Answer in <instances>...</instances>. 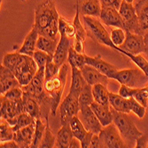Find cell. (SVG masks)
<instances>
[{
  "instance_id": "obj_1",
  "label": "cell",
  "mask_w": 148,
  "mask_h": 148,
  "mask_svg": "<svg viewBox=\"0 0 148 148\" xmlns=\"http://www.w3.org/2000/svg\"><path fill=\"white\" fill-rule=\"evenodd\" d=\"M60 15L55 5L51 0L39 4L35 10L34 28L40 36L56 39L59 33Z\"/></svg>"
},
{
  "instance_id": "obj_2",
  "label": "cell",
  "mask_w": 148,
  "mask_h": 148,
  "mask_svg": "<svg viewBox=\"0 0 148 148\" xmlns=\"http://www.w3.org/2000/svg\"><path fill=\"white\" fill-rule=\"evenodd\" d=\"M69 66L68 64H63L60 66L59 74L51 79L46 80L45 82V88L46 92L51 99V114L55 116L58 107L60 105L61 97L66 86V78H68Z\"/></svg>"
},
{
  "instance_id": "obj_3",
  "label": "cell",
  "mask_w": 148,
  "mask_h": 148,
  "mask_svg": "<svg viewBox=\"0 0 148 148\" xmlns=\"http://www.w3.org/2000/svg\"><path fill=\"white\" fill-rule=\"evenodd\" d=\"M111 111L113 114L114 123L116 125L117 129L119 130L121 136L123 137V140L125 141L127 146L129 147L131 145H136L137 140L144 135V133L141 132L134 123L133 120L129 115V114L118 112L114 109L111 106Z\"/></svg>"
},
{
  "instance_id": "obj_4",
  "label": "cell",
  "mask_w": 148,
  "mask_h": 148,
  "mask_svg": "<svg viewBox=\"0 0 148 148\" xmlns=\"http://www.w3.org/2000/svg\"><path fill=\"white\" fill-rule=\"evenodd\" d=\"M83 23L87 32V36H89L94 42L99 45L108 46L117 51L118 46L114 45L110 35L106 31L101 22L98 19H96V17L84 15L83 16Z\"/></svg>"
},
{
  "instance_id": "obj_5",
  "label": "cell",
  "mask_w": 148,
  "mask_h": 148,
  "mask_svg": "<svg viewBox=\"0 0 148 148\" xmlns=\"http://www.w3.org/2000/svg\"><path fill=\"white\" fill-rule=\"evenodd\" d=\"M37 70L38 66L33 57L21 53L20 60L12 69V73L18 79L20 85L24 86L31 82Z\"/></svg>"
},
{
  "instance_id": "obj_6",
  "label": "cell",
  "mask_w": 148,
  "mask_h": 148,
  "mask_svg": "<svg viewBox=\"0 0 148 148\" xmlns=\"http://www.w3.org/2000/svg\"><path fill=\"white\" fill-rule=\"evenodd\" d=\"M109 104L118 112L130 114V112L135 114L138 118H144L145 114V107L140 105L133 97L125 99L119 94L109 93Z\"/></svg>"
},
{
  "instance_id": "obj_7",
  "label": "cell",
  "mask_w": 148,
  "mask_h": 148,
  "mask_svg": "<svg viewBox=\"0 0 148 148\" xmlns=\"http://www.w3.org/2000/svg\"><path fill=\"white\" fill-rule=\"evenodd\" d=\"M119 12L123 17L125 31H130L132 33L144 36L145 31L140 28L135 6H133L132 4L123 0L122 5L119 9Z\"/></svg>"
},
{
  "instance_id": "obj_8",
  "label": "cell",
  "mask_w": 148,
  "mask_h": 148,
  "mask_svg": "<svg viewBox=\"0 0 148 148\" xmlns=\"http://www.w3.org/2000/svg\"><path fill=\"white\" fill-rule=\"evenodd\" d=\"M102 148H124L128 147L116 125L111 124L103 127L99 134Z\"/></svg>"
},
{
  "instance_id": "obj_9",
  "label": "cell",
  "mask_w": 148,
  "mask_h": 148,
  "mask_svg": "<svg viewBox=\"0 0 148 148\" xmlns=\"http://www.w3.org/2000/svg\"><path fill=\"white\" fill-rule=\"evenodd\" d=\"M147 76L138 68L135 69L118 70L112 77L121 84H124L132 88H138L141 84L145 83Z\"/></svg>"
},
{
  "instance_id": "obj_10",
  "label": "cell",
  "mask_w": 148,
  "mask_h": 148,
  "mask_svg": "<svg viewBox=\"0 0 148 148\" xmlns=\"http://www.w3.org/2000/svg\"><path fill=\"white\" fill-rule=\"evenodd\" d=\"M59 109L61 124L64 125L66 123H69L71 119L74 116L78 115L80 112L79 97L69 92L66 97L60 103Z\"/></svg>"
},
{
  "instance_id": "obj_11",
  "label": "cell",
  "mask_w": 148,
  "mask_h": 148,
  "mask_svg": "<svg viewBox=\"0 0 148 148\" xmlns=\"http://www.w3.org/2000/svg\"><path fill=\"white\" fill-rule=\"evenodd\" d=\"M78 117L81 120V122L83 123L85 129L93 134L99 135L101 130L103 129L101 123L99 122L97 115L92 111L90 106H80V112Z\"/></svg>"
},
{
  "instance_id": "obj_12",
  "label": "cell",
  "mask_w": 148,
  "mask_h": 148,
  "mask_svg": "<svg viewBox=\"0 0 148 148\" xmlns=\"http://www.w3.org/2000/svg\"><path fill=\"white\" fill-rule=\"evenodd\" d=\"M1 107H0V115L1 118L6 121L15 118L19 114L24 113V102L21 100H10L1 95L0 99Z\"/></svg>"
},
{
  "instance_id": "obj_13",
  "label": "cell",
  "mask_w": 148,
  "mask_h": 148,
  "mask_svg": "<svg viewBox=\"0 0 148 148\" xmlns=\"http://www.w3.org/2000/svg\"><path fill=\"white\" fill-rule=\"evenodd\" d=\"M75 29V35L74 37V44L73 48L80 52L85 54L84 51V42L87 36V32L84 26V23L81 22L80 21V9H79V3L76 0V5H75V16L73 22Z\"/></svg>"
},
{
  "instance_id": "obj_14",
  "label": "cell",
  "mask_w": 148,
  "mask_h": 148,
  "mask_svg": "<svg viewBox=\"0 0 148 148\" xmlns=\"http://www.w3.org/2000/svg\"><path fill=\"white\" fill-rule=\"evenodd\" d=\"M119 47L120 49L135 55L143 53L145 52L144 36L132 33L130 31H126L125 41Z\"/></svg>"
},
{
  "instance_id": "obj_15",
  "label": "cell",
  "mask_w": 148,
  "mask_h": 148,
  "mask_svg": "<svg viewBox=\"0 0 148 148\" xmlns=\"http://www.w3.org/2000/svg\"><path fill=\"white\" fill-rule=\"evenodd\" d=\"M70 126L72 129V132L75 138H78L81 141L82 148L90 147L91 138L93 137V133L88 131L84 126L83 123L81 122L78 115L74 116L70 121Z\"/></svg>"
},
{
  "instance_id": "obj_16",
  "label": "cell",
  "mask_w": 148,
  "mask_h": 148,
  "mask_svg": "<svg viewBox=\"0 0 148 148\" xmlns=\"http://www.w3.org/2000/svg\"><path fill=\"white\" fill-rule=\"evenodd\" d=\"M99 18L101 19V21L106 26L124 29V22L123 17L120 14L119 10L114 7L102 6Z\"/></svg>"
},
{
  "instance_id": "obj_17",
  "label": "cell",
  "mask_w": 148,
  "mask_h": 148,
  "mask_svg": "<svg viewBox=\"0 0 148 148\" xmlns=\"http://www.w3.org/2000/svg\"><path fill=\"white\" fill-rule=\"evenodd\" d=\"M21 86L19 81L8 68L1 64L0 66V94L4 95L12 88Z\"/></svg>"
},
{
  "instance_id": "obj_18",
  "label": "cell",
  "mask_w": 148,
  "mask_h": 148,
  "mask_svg": "<svg viewBox=\"0 0 148 148\" xmlns=\"http://www.w3.org/2000/svg\"><path fill=\"white\" fill-rule=\"evenodd\" d=\"M85 63L90 66H92L93 68H95L100 73L106 75L110 79H112L113 75L118 71L116 66L104 60L101 58L100 54H98L95 57H90V56L85 55Z\"/></svg>"
},
{
  "instance_id": "obj_19",
  "label": "cell",
  "mask_w": 148,
  "mask_h": 148,
  "mask_svg": "<svg viewBox=\"0 0 148 148\" xmlns=\"http://www.w3.org/2000/svg\"><path fill=\"white\" fill-rule=\"evenodd\" d=\"M71 48L70 38L65 35H60V41L57 45L54 55H53V61H54L60 68L66 63L68 60L69 49Z\"/></svg>"
},
{
  "instance_id": "obj_20",
  "label": "cell",
  "mask_w": 148,
  "mask_h": 148,
  "mask_svg": "<svg viewBox=\"0 0 148 148\" xmlns=\"http://www.w3.org/2000/svg\"><path fill=\"white\" fill-rule=\"evenodd\" d=\"M84 79L86 82L90 84L91 86L97 84H102L105 85L108 84V77L106 75L100 73L98 69L93 68L92 66H90L88 64H85L82 69H81Z\"/></svg>"
},
{
  "instance_id": "obj_21",
  "label": "cell",
  "mask_w": 148,
  "mask_h": 148,
  "mask_svg": "<svg viewBox=\"0 0 148 148\" xmlns=\"http://www.w3.org/2000/svg\"><path fill=\"white\" fill-rule=\"evenodd\" d=\"M90 106L92 109V111L97 115L98 119L99 120V122L101 123L103 127H106L114 123L110 104L102 105L96 101H93Z\"/></svg>"
},
{
  "instance_id": "obj_22",
  "label": "cell",
  "mask_w": 148,
  "mask_h": 148,
  "mask_svg": "<svg viewBox=\"0 0 148 148\" xmlns=\"http://www.w3.org/2000/svg\"><path fill=\"white\" fill-rule=\"evenodd\" d=\"M35 126H36V123H33L15 131L13 140L18 144L19 147L27 148V147L31 146V144L33 142V138H34Z\"/></svg>"
},
{
  "instance_id": "obj_23",
  "label": "cell",
  "mask_w": 148,
  "mask_h": 148,
  "mask_svg": "<svg viewBox=\"0 0 148 148\" xmlns=\"http://www.w3.org/2000/svg\"><path fill=\"white\" fill-rule=\"evenodd\" d=\"M80 12L83 16L99 17L101 12V4L99 0H77Z\"/></svg>"
},
{
  "instance_id": "obj_24",
  "label": "cell",
  "mask_w": 148,
  "mask_h": 148,
  "mask_svg": "<svg viewBox=\"0 0 148 148\" xmlns=\"http://www.w3.org/2000/svg\"><path fill=\"white\" fill-rule=\"evenodd\" d=\"M38 37H39V34L33 27L30 32L27 35L21 47L19 50V52L22 53V54H26V55L33 57V54L36 49Z\"/></svg>"
},
{
  "instance_id": "obj_25",
  "label": "cell",
  "mask_w": 148,
  "mask_h": 148,
  "mask_svg": "<svg viewBox=\"0 0 148 148\" xmlns=\"http://www.w3.org/2000/svg\"><path fill=\"white\" fill-rule=\"evenodd\" d=\"M72 69V80L71 85L69 88V93H72L74 95L79 97L80 93L82 92L84 87L87 84L85 81L81 69H79L76 66H71Z\"/></svg>"
},
{
  "instance_id": "obj_26",
  "label": "cell",
  "mask_w": 148,
  "mask_h": 148,
  "mask_svg": "<svg viewBox=\"0 0 148 148\" xmlns=\"http://www.w3.org/2000/svg\"><path fill=\"white\" fill-rule=\"evenodd\" d=\"M74 135L70 123H66L62 125L56 136L55 147L58 148H69L71 140L73 139Z\"/></svg>"
},
{
  "instance_id": "obj_27",
  "label": "cell",
  "mask_w": 148,
  "mask_h": 148,
  "mask_svg": "<svg viewBox=\"0 0 148 148\" xmlns=\"http://www.w3.org/2000/svg\"><path fill=\"white\" fill-rule=\"evenodd\" d=\"M59 38L56 39H52L45 36H40L37 40V44H36V48L38 50H41L43 51H45L48 53L49 55L53 56L55 53L57 45L59 44Z\"/></svg>"
},
{
  "instance_id": "obj_28",
  "label": "cell",
  "mask_w": 148,
  "mask_h": 148,
  "mask_svg": "<svg viewBox=\"0 0 148 148\" xmlns=\"http://www.w3.org/2000/svg\"><path fill=\"white\" fill-rule=\"evenodd\" d=\"M24 93V92H23ZM24 111L30 114L35 119H41V108L36 99L31 97L29 94H23Z\"/></svg>"
},
{
  "instance_id": "obj_29",
  "label": "cell",
  "mask_w": 148,
  "mask_h": 148,
  "mask_svg": "<svg viewBox=\"0 0 148 148\" xmlns=\"http://www.w3.org/2000/svg\"><path fill=\"white\" fill-rule=\"evenodd\" d=\"M36 120L34 117H32L30 114H29L28 113H22L21 114H19L17 117L12 118L8 120L7 122L9 123V124L12 127L13 130L17 131L20 129H22L26 126H29L30 124L36 123Z\"/></svg>"
},
{
  "instance_id": "obj_30",
  "label": "cell",
  "mask_w": 148,
  "mask_h": 148,
  "mask_svg": "<svg viewBox=\"0 0 148 148\" xmlns=\"http://www.w3.org/2000/svg\"><path fill=\"white\" fill-rule=\"evenodd\" d=\"M138 22L142 30H148V0H140L135 5Z\"/></svg>"
},
{
  "instance_id": "obj_31",
  "label": "cell",
  "mask_w": 148,
  "mask_h": 148,
  "mask_svg": "<svg viewBox=\"0 0 148 148\" xmlns=\"http://www.w3.org/2000/svg\"><path fill=\"white\" fill-rule=\"evenodd\" d=\"M109 91L106 88V85L102 84H97L92 85V94L94 101L102 105L109 104Z\"/></svg>"
},
{
  "instance_id": "obj_32",
  "label": "cell",
  "mask_w": 148,
  "mask_h": 148,
  "mask_svg": "<svg viewBox=\"0 0 148 148\" xmlns=\"http://www.w3.org/2000/svg\"><path fill=\"white\" fill-rule=\"evenodd\" d=\"M118 51H120L121 53H123V54L126 55L128 58H130L134 64H136L138 66V68H139L144 73L145 75L148 77V61L146 60L145 58H144L141 54H132V53H130V52H127L122 49H120V47H118L117 49Z\"/></svg>"
},
{
  "instance_id": "obj_33",
  "label": "cell",
  "mask_w": 148,
  "mask_h": 148,
  "mask_svg": "<svg viewBox=\"0 0 148 148\" xmlns=\"http://www.w3.org/2000/svg\"><path fill=\"white\" fill-rule=\"evenodd\" d=\"M45 127H46V124L45 125L44 123L42 122V120L40 118L36 120L34 138H33V142H32L31 146H30L31 148L40 147V145H41V142H42L44 135H45Z\"/></svg>"
},
{
  "instance_id": "obj_34",
  "label": "cell",
  "mask_w": 148,
  "mask_h": 148,
  "mask_svg": "<svg viewBox=\"0 0 148 148\" xmlns=\"http://www.w3.org/2000/svg\"><path fill=\"white\" fill-rule=\"evenodd\" d=\"M68 61L70 66H76L79 69H81L86 64L85 63V54L80 53L76 51L73 47L69 49Z\"/></svg>"
},
{
  "instance_id": "obj_35",
  "label": "cell",
  "mask_w": 148,
  "mask_h": 148,
  "mask_svg": "<svg viewBox=\"0 0 148 148\" xmlns=\"http://www.w3.org/2000/svg\"><path fill=\"white\" fill-rule=\"evenodd\" d=\"M14 130L5 119L0 120V142L12 140L14 138Z\"/></svg>"
},
{
  "instance_id": "obj_36",
  "label": "cell",
  "mask_w": 148,
  "mask_h": 148,
  "mask_svg": "<svg viewBox=\"0 0 148 148\" xmlns=\"http://www.w3.org/2000/svg\"><path fill=\"white\" fill-rule=\"evenodd\" d=\"M59 33L60 35H65L69 38H74L75 35V29L73 23L69 22L64 18L60 17L59 22Z\"/></svg>"
},
{
  "instance_id": "obj_37",
  "label": "cell",
  "mask_w": 148,
  "mask_h": 148,
  "mask_svg": "<svg viewBox=\"0 0 148 148\" xmlns=\"http://www.w3.org/2000/svg\"><path fill=\"white\" fill-rule=\"evenodd\" d=\"M94 101L93 94H92V86L88 83L84 87L82 92L79 96V103L80 106H90V104Z\"/></svg>"
},
{
  "instance_id": "obj_38",
  "label": "cell",
  "mask_w": 148,
  "mask_h": 148,
  "mask_svg": "<svg viewBox=\"0 0 148 148\" xmlns=\"http://www.w3.org/2000/svg\"><path fill=\"white\" fill-rule=\"evenodd\" d=\"M46 127H45V135L43 138V140L40 145L41 148H51V147H55V142H56V137L52 134L51 130L50 129L49 126V121L46 122Z\"/></svg>"
},
{
  "instance_id": "obj_39",
  "label": "cell",
  "mask_w": 148,
  "mask_h": 148,
  "mask_svg": "<svg viewBox=\"0 0 148 148\" xmlns=\"http://www.w3.org/2000/svg\"><path fill=\"white\" fill-rule=\"evenodd\" d=\"M21 55V52H11V53H6V54L4 56L3 59V63L2 65H4L6 68H8L10 70L12 71V69H14L15 65L17 64L18 60H20V57Z\"/></svg>"
},
{
  "instance_id": "obj_40",
  "label": "cell",
  "mask_w": 148,
  "mask_h": 148,
  "mask_svg": "<svg viewBox=\"0 0 148 148\" xmlns=\"http://www.w3.org/2000/svg\"><path fill=\"white\" fill-rule=\"evenodd\" d=\"M110 37L112 42L116 46H121L125 41L126 38V31L123 29L121 28H115L112 30L110 34Z\"/></svg>"
},
{
  "instance_id": "obj_41",
  "label": "cell",
  "mask_w": 148,
  "mask_h": 148,
  "mask_svg": "<svg viewBox=\"0 0 148 148\" xmlns=\"http://www.w3.org/2000/svg\"><path fill=\"white\" fill-rule=\"evenodd\" d=\"M60 68L53 61V58H51V60H49L45 65V81L51 79L54 76H56L59 72H60Z\"/></svg>"
},
{
  "instance_id": "obj_42",
  "label": "cell",
  "mask_w": 148,
  "mask_h": 148,
  "mask_svg": "<svg viewBox=\"0 0 148 148\" xmlns=\"http://www.w3.org/2000/svg\"><path fill=\"white\" fill-rule=\"evenodd\" d=\"M53 58V56L49 55L48 53L45 51H43L41 50H36L34 54H33V59L37 64L38 68H45V65L49 60Z\"/></svg>"
},
{
  "instance_id": "obj_43",
  "label": "cell",
  "mask_w": 148,
  "mask_h": 148,
  "mask_svg": "<svg viewBox=\"0 0 148 148\" xmlns=\"http://www.w3.org/2000/svg\"><path fill=\"white\" fill-rule=\"evenodd\" d=\"M133 98L135 99L140 105L145 106V108L147 107L148 103V91L146 87L144 88H136L135 92L133 94Z\"/></svg>"
},
{
  "instance_id": "obj_44",
  "label": "cell",
  "mask_w": 148,
  "mask_h": 148,
  "mask_svg": "<svg viewBox=\"0 0 148 148\" xmlns=\"http://www.w3.org/2000/svg\"><path fill=\"white\" fill-rule=\"evenodd\" d=\"M23 90L21 86L12 88L10 90H8L5 94H4V97L10 100H21L23 99Z\"/></svg>"
},
{
  "instance_id": "obj_45",
  "label": "cell",
  "mask_w": 148,
  "mask_h": 148,
  "mask_svg": "<svg viewBox=\"0 0 148 148\" xmlns=\"http://www.w3.org/2000/svg\"><path fill=\"white\" fill-rule=\"evenodd\" d=\"M135 89L136 88H132V87H130V86H127L124 84H121L118 94L125 99H129L130 97H133V94L135 92Z\"/></svg>"
},
{
  "instance_id": "obj_46",
  "label": "cell",
  "mask_w": 148,
  "mask_h": 148,
  "mask_svg": "<svg viewBox=\"0 0 148 148\" xmlns=\"http://www.w3.org/2000/svg\"><path fill=\"white\" fill-rule=\"evenodd\" d=\"M101 6H111L114 7L117 10L120 9V6L122 5V0H99Z\"/></svg>"
},
{
  "instance_id": "obj_47",
  "label": "cell",
  "mask_w": 148,
  "mask_h": 148,
  "mask_svg": "<svg viewBox=\"0 0 148 148\" xmlns=\"http://www.w3.org/2000/svg\"><path fill=\"white\" fill-rule=\"evenodd\" d=\"M90 147H91V148H101L102 147L99 137V135H97V134H93Z\"/></svg>"
},
{
  "instance_id": "obj_48",
  "label": "cell",
  "mask_w": 148,
  "mask_h": 148,
  "mask_svg": "<svg viewBox=\"0 0 148 148\" xmlns=\"http://www.w3.org/2000/svg\"><path fill=\"white\" fill-rule=\"evenodd\" d=\"M0 147L1 148H20L18 144L14 140H9L5 142H1L0 144Z\"/></svg>"
},
{
  "instance_id": "obj_49",
  "label": "cell",
  "mask_w": 148,
  "mask_h": 148,
  "mask_svg": "<svg viewBox=\"0 0 148 148\" xmlns=\"http://www.w3.org/2000/svg\"><path fill=\"white\" fill-rule=\"evenodd\" d=\"M82 147V145H81V141L76 138H73V139L71 140V143L69 145V148H80Z\"/></svg>"
},
{
  "instance_id": "obj_50",
  "label": "cell",
  "mask_w": 148,
  "mask_h": 148,
  "mask_svg": "<svg viewBox=\"0 0 148 148\" xmlns=\"http://www.w3.org/2000/svg\"><path fill=\"white\" fill-rule=\"evenodd\" d=\"M136 147H147V144H145V136H141L136 142Z\"/></svg>"
},
{
  "instance_id": "obj_51",
  "label": "cell",
  "mask_w": 148,
  "mask_h": 148,
  "mask_svg": "<svg viewBox=\"0 0 148 148\" xmlns=\"http://www.w3.org/2000/svg\"><path fill=\"white\" fill-rule=\"evenodd\" d=\"M144 43H145V53L148 55V31L144 36Z\"/></svg>"
},
{
  "instance_id": "obj_52",
  "label": "cell",
  "mask_w": 148,
  "mask_h": 148,
  "mask_svg": "<svg viewBox=\"0 0 148 148\" xmlns=\"http://www.w3.org/2000/svg\"><path fill=\"white\" fill-rule=\"evenodd\" d=\"M124 1H126V2H128V3H130V4H132L134 0H124Z\"/></svg>"
},
{
  "instance_id": "obj_53",
  "label": "cell",
  "mask_w": 148,
  "mask_h": 148,
  "mask_svg": "<svg viewBox=\"0 0 148 148\" xmlns=\"http://www.w3.org/2000/svg\"><path fill=\"white\" fill-rule=\"evenodd\" d=\"M146 89H147V91H148V85L146 86Z\"/></svg>"
},
{
  "instance_id": "obj_54",
  "label": "cell",
  "mask_w": 148,
  "mask_h": 148,
  "mask_svg": "<svg viewBox=\"0 0 148 148\" xmlns=\"http://www.w3.org/2000/svg\"><path fill=\"white\" fill-rule=\"evenodd\" d=\"M21 1H25V0H21Z\"/></svg>"
},
{
  "instance_id": "obj_55",
  "label": "cell",
  "mask_w": 148,
  "mask_h": 148,
  "mask_svg": "<svg viewBox=\"0 0 148 148\" xmlns=\"http://www.w3.org/2000/svg\"><path fill=\"white\" fill-rule=\"evenodd\" d=\"M147 147H148V144H147Z\"/></svg>"
}]
</instances>
